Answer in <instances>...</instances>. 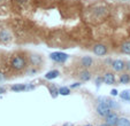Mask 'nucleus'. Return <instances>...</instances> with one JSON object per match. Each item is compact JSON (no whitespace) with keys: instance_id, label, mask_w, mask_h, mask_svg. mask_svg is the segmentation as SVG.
I'll return each mask as SVG.
<instances>
[{"instance_id":"nucleus-11","label":"nucleus","mask_w":130,"mask_h":126,"mask_svg":"<svg viewBox=\"0 0 130 126\" xmlns=\"http://www.w3.org/2000/svg\"><path fill=\"white\" fill-rule=\"evenodd\" d=\"M119 82L121 85H127L130 82V72H121L119 77Z\"/></svg>"},{"instance_id":"nucleus-17","label":"nucleus","mask_w":130,"mask_h":126,"mask_svg":"<svg viewBox=\"0 0 130 126\" xmlns=\"http://www.w3.org/2000/svg\"><path fill=\"white\" fill-rule=\"evenodd\" d=\"M120 97H121V100H123V101L129 102L130 101V90L122 91V92L120 93Z\"/></svg>"},{"instance_id":"nucleus-20","label":"nucleus","mask_w":130,"mask_h":126,"mask_svg":"<svg viewBox=\"0 0 130 126\" xmlns=\"http://www.w3.org/2000/svg\"><path fill=\"white\" fill-rule=\"evenodd\" d=\"M81 85H82V82H74V84H71L70 85V88H77V87H79Z\"/></svg>"},{"instance_id":"nucleus-25","label":"nucleus","mask_w":130,"mask_h":126,"mask_svg":"<svg viewBox=\"0 0 130 126\" xmlns=\"http://www.w3.org/2000/svg\"><path fill=\"white\" fill-rule=\"evenodd\" d=\"M4 93H6V90L4 87H1V86H0V94H4Z\"/></svg>"},{"instance_id":"nucleus-24","label":"nucleus","mask_w":130,"mask_h":126,"mask_svg":"<svg viewBox=\"0 0 130 126\" xmlns=\"http://www.w3.org/2000/svg\"><path fill=\"white\" fill-rule=\"evenodd\" d=\"M5 80V75L3 72H0V81H4Z\"/></svg>"},{"instance_id":"nucleus-14","label":"nucleus","mask_w":130,"mask_h":126,"mask_svg":"<svg viewBox=\"0 0 130 126\" xmlns=\"http://www.w3.org/2000/svg\"><path fill=\"white\" fill-rule=\"evenodd\" d=\"M59 75H60L59 70H51V71H48V72L45 75V79L53 80V79H55V78L59 77Z\"/></svg>"},{"instance_id":"nucleus-18","label":"nucleus","mask_w":130,"mask_h":126,"mask_svg":"<svg viewBox=\"0 0 130 126\" xmlns=\"http://www.w3.org/2000/svg\"><path fill=\"white\" fill-rule=\"evenodd\" d=\"M48 91H50V93L52 94V96L53 97H55V96L59 95V88H57V86L55 85H50L48 86Z\"/></svg>"},{"instance_id":"nucleus-1","label":"nucleus","mask_w":130,"mask_h":126,"mask_svg":"<svg viewBox=\"0 0 130 126\" xmlns=\"http://www.w3.org/2000/svg\"><path fill=\"white\" fill-rule=\"evenodd\" d=\"M10 67L15 71H22L27 68V58L22 54H16L10 60Z\"/></svg>"},{"instance_id":"nucleus-3","label":"nucleus","mask_w":130,"mask_h":126,"mask_svg":"<svg viewBox=\"0 0 130 126\" xmlns=\"http://www.w3.org/2000/svg\"><path fill=\"white\" fill-rule=\"evenodd\" d=\"M50 58L55 63H64L69 58V55L62 53V52H54V53L50 54Z\"/></svg>"},{"instance_id":"nucleus-19","label":"nucleus","mask_w":130,"mask_h":126,"mask_svg":"<svg viewBox=\"0 0 130 126\" xmlns=\"http://www.w3.org/2000/svg\"><path fill=\"white\" fill-rule=\"evenodd\" d=\"M70 93H71V92H70V88H69V87L62 86V87L59 88V94H60V95H64V96H66V95H69Z\"/></svg>"},{"instance_id":"nucleus-10","label":"nucleus","mask_w":130,"mask_h":126,"mask_svg":"<svg viewBox=\"0 0 130 126\" xmlns=\"http://www.w3.org/2000/svg\"><path fill=\"white\" fill-rule=\"evenodd\" d=\"M78 77H79V79H81V81H89V80L92 78V73H91L88 69H83V70L79 72Z\"/></svg>"},{"instance_id":"nucleus-12","label":"nucleus","mask_w":130,"mask_h":126,"mask_svg":"<svg viewBox=\"0 0 130 126\" xmlns=\"http://www.w3.org/2000/svg\"><path fill=\"white\" fill-rule=\"evenodd\" d=\"M120 51H121V53L125 54V55H130V40L124 41V43L121 44Z\"/></svg>"},{"instance_id":"nucleus-27","label":"nucleus","mask_w":130,"mask_h":126,"mask_svg":"<svg viewBox=\"0 0 130 126\" xmlns=\"http://www.w3.org/2000/svg\"><path fill=\"white\" fill-rule=\"evenodd\" d=\"M99 126H109V125H107V124H106V123H104V124H100V125H99Z\"/></svg>"},{"instance_id":"nucleus-6","label":"nucleus","mask_w":130,"mask_h":126,"mask_svg":"<svg viewBox=\"0 0 130 126\" xmlns=\"http://www.w3.org/2000/svg\"><path fill=\"white\" fill-rule=\"evenodd\" d=\"M118 120H119V115L116 112H114L113 110L105 117V123L109 126H115Z\"/></svg>"},{"instance_id":"nucleus-4","label":"nucleus","mask_w":130,"mask_h":126,"mask_svg":"<svg viewBox=\"0 0 130 126\" xmlns=\"http://www.w3.org/2000/svg\"><path fill=\"white\" fill-rule=\"evenodd\" d=\"M92 52H93L94 55L97 56H105L108 53V48L106 45L104 44H96L92 47Z\"/></svg>"},{"instance_id":"nucleus-29","label":"nucleus","mask_w":130,"mask_h":126,"mask_svg":"<svg viewBox=\"0 0 130 126\" xmlns=\"http://www.w3.org/2000/svg\"><path fill=\"white\" fill-rule=\"evenodd\" d=\"M121 1H129V0H121Z\"/></svg>"},{"instance_id":"nucleus-23","label":"nucleus","mask_w":130,"mask_h":126,"mask_svg":"<svg viewBox=\"0 0 130 126\" xmlns=\"http://www.w3.org/2000/svg\"><path fill=\"white\" fill-rule=\"evenodd\" d=\"M125 70H127L128 72H130V61L125 62Z\"/></svg>"},{"instance_id":"nucleus-16","label":"nucleus","mask_w":130,"mask_h":126,"mask_svg":"<svg viewBox=\"0 0 130 126\" xmlns=\"http://www.w3.org/2000/svg\"><path fill=\"white\" fill-rule=\"evenodd\" d=\"M115 126H130V119L127 117H119V120Z\"/></svg>"},{"instance_id":"nucleus-26","label":"nucleus","mask_w":130,"mask_h":126,"mask_svg":"<svg viewBox=\"0 0 130 126\" xmlns=\"http://www.w3.org/2000/svg\"><path fill=\"white\" fill-rule=\"evenodd\" d=\"M63 126H74L71 123H66V124H63Z\"/></svg>"},{"instance_id":"nucleus-21","label":"nucleus","mask_w":130,"mask_h":126,"mask_svg":"<svg viewBox=\"0 0 130 126\" xmlns=\"http://www.w3.org/2000/svg\"><path fill=\"white\" fill-rule=\"evenodd\" d=\"M110 95H113V96H116V95H119L118 90H115V88H113V90L110 91Z\"/></svg>"},{"instance_id":"nucleus-5","label":"nucleus","mask_w":130,"mask_h":126,"mask_svg":"<svg viewBox=\"0 0 130 126\" xmlns=\"http://www.w3.org/2000/svg\"><path fill=\"white\" fill-rule=\"evenodd\" d=\"M110 67H112V69H113L115 72H123V71L125 70V61L120 60V58L114 60V61H112Z\"/></svg>"},{"instance_id":"nucleus-8","label":"nucleus","mask_w":130,"mask_h":126,"mask_svg":"<svg viewBox=\"0 0 130 126\" xmlns=\"http://www.w3.org/2000/svg\"><path fill=\"white\" fill-rule=\"evenodd\" d=\"M115 75H114L113 72H110V71H108V72H106L105 75L103 76V82H105L106 85H114L115 84Z\"/></svg>"},{"instance_id":"nucleus-7","label":"nucleus","mask_w":130,"mask_h":126,"mask_svg":"<svg viewBox=\"0 0 130 126\" xmlns=\"http://www.w3.org/2000/svg\"><path fill=\"white\" fill-rule=\"evenodd\" d=\"M93 63H94L93 58L88 55L83 56V57L81 58V61H79V64H81V67L83 69H90L91 67L93 66Z\"/></svg>"},{"instance_id":"nucleus-22","label":"nucleus","mask_w":130,"mask_h":126,"mask_svg":"<svg viewBox=\"0 0 130 126\" xmlns=\"http://www.w3.org/2000/svg\"><path fill=\"white\" fill-rule=\"evenodd\" d=\"M96 82H97V85H100V84H103V77H98L96 79Z\"/></svg>"},{"instance_id":"nucleus-13","label":"nucleus","mask_w":130,"mask_h":126,"mask_svg":"<svg viewBox=\"0 0 130 126\" xmlns=\"http://www.w3.org/2000/svg\"><path fill=\"white\" fill-rule=\"evenodd\" d=\"M30 62H31L32 66H39V64H42L43 58H42V56H40V55L32 54V55L30 56Z\"/></svg>"},{"instance_id":"nucleus-15","label":"nucleus","mask_w":130,"mask_h":126,"mask_svg":"<svg viewBox=\"0 0 130 126\" xmlns=\"http://www.w3.org/2000/svg\"><path fill=\"white\" fill-rule=\"evenodd\" d=\"M25 90H27L25 84H15V85L10 86V91H13V92H23Z\"/></svg>"},{"instance_id":"nucleus-28","label":"nucleus","mask_w":130,"mask_h":126,"mask_svg":"<svg viewBox=\"0 0 130 126\" xmlns=\"http://www.w3.org/2000/svg\"><path fill=\"white\" fill-rule=\"evenodd\" d=\"M84 126H93V125H91V124H86V125H84Z\"/></svg>"},{"instance_id":"nucleus-9","label":"nucleus","mask_w":130,"mask_h":126,"mask_svg":"<svg viewBox=\"0 0 130 126\" xmlns=\"http://www.w3.org/2000/svg\"><path fill=\"white\" fill-rule=\"evenodd\" d=\"M10 40H12V34L9 33V31L3 30V31L0 32V41H1V43L7 44V43H9Z\"/></svg>"},{"instance_id":"nucleus-30","label":"nucleus","mask_w":130,"mask_h":126,"mask_svg":"<svg viewBox=\"0 0 130 126\" xmlns=\"http://www.w3.org/2000/svg\"><path fill=\"white\" fill-rule=\"evenodd\" d=\"M0 1H1V0H0Z\"/></svg>"},{"instance_id":"nucleus-2","label":"nucleus","mask_w":130,"mask_h":126,"mask_svg":"<svg viewBox=\"0 0 130 126\" xmlns=\"http://www.w3.org/2000/svg\"><path fill=\"white\" fill-rule=\"evenodd\" d=\"M110 111H112V109H110V107L107 104V102L105 101V99H103V101H100L98 104H97L96 112L99 117H101V118H105Z\"/></svg>"}]
</instances>
